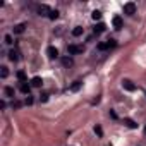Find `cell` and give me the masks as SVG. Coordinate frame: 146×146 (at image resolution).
<instances>
[{
	"mask_svg": "<svg viewBox=\"0 0 146 146\" xmlns=\"http://www.w3.org/2000/svg\"><path fill=\"white\" fill-rule=\"evenodd\" d=\"M83 31H84V29H83L81 26H76L74 29H72V35H74V36H81V35H83Z\"/></svg>",
	"mask_w": 146,
	"mask_h": 146,
	"instance_id": "obj_16",
	"label": "cell"
},
{
	"mask_svg": "<svg viewBox=\"0 0 146 146\" xmlns=\"http://www.w3.org/2000/svg\"><path fill=\"white\" fill-rule=\"evenodd\" d=\"M24 29H26V24H24V23H21V24H16V26H14V33H16V35L24 33Z\"/></svg>",
	"mask_w": 146,
	"mask_h": 146,
	"instance_id": "obj_8",
	"label": "cell"
},
{
	"mask_svg": "<svg viewBox=\"0 0 146 146\" xmlns=\"http://www.w3.org/2000/svg\"><path fill=\"white\" fill-rule=\"evenodd\" d=\"M79 88H81V83H79V81H76L74 84H72V86H70V91H78Z\"/></svg>",
	"mask_w": 146,
	"mask_h": 146,
	"instance_id": "obj_20",
	"label": "cell"
},
{
	"mask_svg": "<svg viewBox=\"0 0 146 146\" xmlns=\"http://www.w3.org/2000/svg\"><path fill=\"white\" fill-rule=\"evenodd\" d=\"M4 93H5V96H9V98H14V88L7 86V88L4 90Z\"/></svg>",
	"mask_w": 146,
	"mask_h": 146,
	"instance_id": "obj_15",
	"label": "cell"
},
{
	"mask_svg": "<svg viewBox=\"0 0 146 146\" xmlns=\"http://www.w3.org/2000/svg\"><path fill=\"white\" fill-rule=\"evenodd\" d=\"M105 28H107V26H105L103 23H98V24L95 26V35H100V33H103V31H105Z\"/></svg>",
	"mask_w": 146,
	"mask_h": 146,
	"instance_id": "obj_13",
	"label": "cell"
},
{
	"mask_svg": "<svg viewBox=\"0 0 146 146\" xmlns=\"http://www.w3.org/2000/svg\"><path fill=\"white\" fill-rule=\"evenodd\" d=\"M95 132H96V134H98L100 137L103 136V131H102V127H100V125H96V127H95Z\"/></svg>",
	"mask_w": 146,
	"mask_h": 146,
	"instance_id": "obj_23",
	"label": "cell"
},
{
	"mask_svg": "<svg viewBox=\"0 0 146 146\" xmlns=\"http://www.w3.org/2000/svg\"><path fill=\"white\" fill-rule=\"evenodd\" d=\"M144 131H146V129H144Z\"/></svg>",
	"mask_w": 146,
	"mask_h": 146,
	"instance_id": "obj_27",
	"label": "cell"
},
{
	"mask_svg": "<svg viewBox=\"0 0 146 146\" xmlns=\"http://www.w3.org/2000/svg\"><path fill=\"white\" fill-rule=\"evenodd\" d=\"M50 12H52L50 7H46V5H38V14H40V16H50Z\"/></svg>",
	"mask_w": 146,
	"mask_h": 146,
	"instance_id": "obj_5",
	"label": "cell"
},
{
	"mask_svg": "<svg viewBox=\"0 0 146 146\" xmlns=\"http://www.w3.org/2000/svg\"><path fill=\"white\" fill-rule=\"evenodd\" d=\"M136 12V4H132V2H127L125 5H124V14H127V16H132Z\"/></svg>",
	"mask_w": 146,
	"mask_h": 146,
	"instance_id": "obj_2",
	"label": "cell"
},
{
	"mask_svg": "<svg viewBox=\"0 0 146 146\" xmlns=\"http://www.w3.org/2000/svg\"><path fill=\"white\" fill-rule=\"evenodd\" d=\"M24 103H26V105H31V103H33V98L28 95V98H26V102H24Z\"/></svg>",
	"mask_w": 146,
	"mask_h": 146,
	"instance_id": "obj_25",
	"label": "cell"
},
{
	"mask_svg": "<svg viewBox=\"0 0 146 146\" xmlns=\"http://www.w3.org/2000/svg\"><path fill=\"white\" fill-rule=\"evenodd\" d=\"M0 76H2V78H7V76H9V69H7L5 65L0 67Z\"/></svg>",
	"mask_w": 146,
	"mask_h": 146,
	"instance_id": "obj_18",
	"label": "cell"
},
{
	"mask_svg": "<svg viewBox=\"0 0 146 146\" xmlns=\"http://www.w3.org/2000/svg\"><path fill=\"white\" fill-rule=\"evenodd\" d=\"M67 50H69V53L76 55V53H83V52H84V46H79V45H69Z\"/></svg>",
	"mask_w": 146,
	"mask_h": 146,
	"instance_id": "obj_1",
	"label": "cell"
},
{
	"mask_svg": "<svg viewBox=\"0 0 146 146\" xmlns=\"http://www.w3.org/2000/svg\"><path fill=\"white\" fill-rule=\"evenodd\" d=\"M122 88L127 90V91H134L136 90V84H132V81H129V79H124L122 81Z\"/></svg>",
	"mask_w": 146,
	"mask_h": 146,
	"instance_id": "obj_4",
	"label": "cell"
},
{
	"mask_svg": "<svg viewBox=\"0 0 146 146\" xmlns=\"http://www.w3.org/2000/svg\"><path fill=\"white\" fill-rule=\"evenodd\" d=\"M4 40H5V43H7V45H12V43H14V41H12V36H11V35H5V38H4Z\"/></svg>",
	"mask_w": 146,
	"mask_h": 146,
	"instance_id": "obj_22",
	"label": "cell"
},
{
	"mask_svg": "<svg viewBox=\"0 0 146 146\" xmlns=\"http://www.w3.org/2000/svg\"><path fill=\"white\" fill-rule=\"evenodd\" d=\"M17 79H19L21 83H26V72H24V70H19V72H17Z\"/></svg>",
	"mask_w": 146,
	"mask_h": 146,
	"instance_id": "obj_17",
	"label": "cell"
},
{
	"mask_svg": "<svg viewBox=\"0 0 146 146\" xmlns=\"http://www.w3.org/2000/svg\"><path fill=\"white\" fill-rule=\"evenodd\" d=\"M124 124H125L129 129H137V124H136L132 119H124Z\"/></svg>",
	"mask_w": 146,
	"mask_h": 146,
	"instance_id": "obj_12",
	"label": "cell"
},
{
	"mask_svg": "<svg viewBox=\"0 0 146 146\" xmlns=\"http://www.w3.org/2000/svg\"><path fill=\"white\" fill-rule=\"evenodd\" d=\"M91 17H93L95 21H100V19H102V12H100V11H95V12L91 14Z\"/></svg>",
	"mask_w": 146,
	"mask_h": 146,
	"instance_id": "obj_19",
	"label": "cell"
},
{
	"mask_svg": "<svg viewBox=\"0 0 146 146\" xmlns=\"http://www.w3.org/2000/svg\"><path fill=\"white\" fill-rule=\"evenodd\" d=\"M117 43L115 40H108L107 43H98V50H108V48H113Z\"/></svg>",
	"mask_w": 146,
	"mask_h": 146,
	"instance_id": "obj_3",
	"label": "cell"
},
{
	"mask_svg": "<svg viewBox=\"0 0 146 146\" xmlns=\"http://www.w3.org/2000/svg\"><path fill=\"white\" fill-rule=\"evenodd\" d=\"M9 58H11L12 62H17V60H19V52H17V50H11V52H9Z\"/></svg>",
	"mask_w": 146,
	"mask_h": 146,
	"instance_id": "obj_11",
	"label": "cell"
},
{
	"mask_svg": "<svg viewBox=\"0 0 146 146\" xmlns=\"http://www.w3.org/2000/svg\"><path fill=\"white\" fill-rule=\"evenodd\" d=\"M19 90H21L24 95H29V91H31V84H28V83H21Z\"/></svg>",
	"mask_w": 146,
	"mask_h": 146,
	"instance_id": "obj_9",
	"label": "cell"
},
{
	"mask_svg": "<svg viewBox=\"0 0 146 146\" xmlns=\"http://www.w3.org/2000/svg\"><path fill=\"white\" fill-rule=\"evenodd\" d=\"M12 107H14V108H19V107H21V102H14Z\"/></svg>",
	"mask_w": 146,
	"mask_h": 146,
	"instance_id": "obj_26",
	"label": "cell"
},
{
	"mask_svg": "<svg viewBox=\"0 0 146 146\" xmlns=\"http://www.w3.org/2000/svg\"><path fill=\"white\" fill-rule=\"evenodd\" d=\"M62 64H64V67H70L72 64H74V60H72L70 57H64L62 58Z\"/></svg>",
	"mask_w": 146,
	"mask_h": 146,
	"instance_id": "obj_14",
	"label": "cell"
},
{
	"mask_svg": "<svg viewBox=\"0 0 146 146\" xmlns=\"http://www.w3.org/2000/svg\"><path fill=\"white\" fill-rule=\"evenodd\" d=\"M33 88H41V84H43V79L40 78V76H35L33 79H31V83H29Z\"/></svg>",
	"mask_w": 146,
	"mask_h": 146,
	"instance_id": "obj_7",
	"label": "cell"
},
{
	"mask_svg": "<svg viewBox=\"0 0 146 146\" xmlns=\"http://www.w3.org/2000/svg\"><path fill=\"white\" fill-rule=\"evenodd\" d=\"M112 23H113V28H115V29H120V28H122V17H119V16H115Z\"/></svg>",
	"mask_w": 146,
	"mask_h": 146,
	"instance_id": "obj_10",
	"label": "cell"
},
{
	"mask_svg": "<svg viewBox=\"0 0 146 146\" xmlns=\"http://www.w3.org/2000/svg\"><path fill=\"white\" fill-rule=\"evenodd\" d=\"M48 17H50V19H57V17H58V11H52Z\"/></svg>",
	"mask_w": 146,
	"mask_h": 146,
	"instance_id": "obj_21",
	"label": "cell"
},
{
	"mask_svg": "<svg viewBox=\"0 0 146 146\" xmlns=\"http://www.w3.org/2000/svg\"><path fill=\"white\" fill-rule=\"evenodd\" d=\"M46 55H48L50 58H57V57H58V50H57L55 46H48V48H46Z\"/></svg>",
	"mask_w": 146,
	"mask_h": 146,
	"instance_id": "obj_6",
	"label": "cell"
},
{
	"mask_svg": "<svg viewBox=\"0 0 146 146\" xmlns=\"http://www.w3.org/2000/svg\"><path fill=\"white\" fill-rule=\"evenodd\" d=\"M40 100H41V102H46V100H48V95H46V93L40 95Z\"/></svg>",
	"mask_w": 146,
	"mask_h": 146,
	"instance_id": "obj_24",
	"label": "cell"
}]
</instances>
